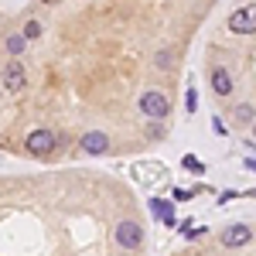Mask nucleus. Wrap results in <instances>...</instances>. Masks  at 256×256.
Returning <instances> with one entry per match:
<instances>
[{"label": "nucleus", "mask_w": 256, "mask_h": 256, "mask_svg": "<svg viewBox=\"0 0 256 256\" xmlns=\"http://www.w3.org/2000/svg\"><path fill=\"white\" fill-rule=\"evenodd\" d=\"M229 31L232 34H256V4H246L229 14Z\"/></svg>", "instance_id": "1"}, {"label": "nucleus", "mask_w": 256, "mask_h": 256, "mask_svg": "<svg viewBox=\"0 0 256 256\" xmlns=\"http://www.w3.org/2000/svg\"><path fill=\"white\" fill-rule=\"evenodd\" d=\"M140 113L150 116V120H164L171 113V102H168L164 92H144V96H140Z\"/></svg>", "instance_id": "2"}, {"label": "nucleus", "mask_w": 256, "mask_h": 256, "mask_svg": "<svg viewBox=\"0 0 256 256\" xmlns=\"http://www.w3.org/2000/svg\"><path fill=\"white\" fill-rule=\"evenodd\" d=\"M28 150H31L34 158L52 154V150H55V134H52V130H31V134H28Z\"/></svg>", "instance_id": "3"}, {"label": "nucleus", "mask_w": 256, "mask_h": 256, "mask_svg": "<svg viewBox=\"0 0 256 256\" xmlns=\"http://www.w3.org/2000/svg\"><path fill=\"white\" fill-rule=\"evenodd\" d=\"M113 239H116L123 250H137L140 239H144V229H140L137 222H120L116 232H113Z\"/></svg>", "instance_id": "4"}, {"label": "nucleus", "mask_w": 256, "mask_h": 256, "mask_svg": "<svg viewBox=\"0 0 256 256\" xmlns=\"http://www.w3.org/2000/svg\"><path fill=\"white\" fill-rule=\"evenodd\" d=\"M250 239H253V229H250V226H242V222L229 226V229H222V246H229V250H239V246H246Z\"/></svg>", "instance_id": "5"}, {"label": "nucleus", "mask_w": 256, "mask_h": 256, "mask_svg": "<svg viewBox=\"0 0 256 256\" xmlns=\"http://www.w3.org/2000/svg\"><path fill=\"white\" fill-rule=\"evenodd\" d=\"M82 150L86 154H106L110 150V137L102 130H86L82 134Z\"/></svg>", "instance_id": "6"}, {"label": "nucleus", "mask_w": 256, "mask_h": 256, "mask_svg": "<svg viewBox=\"0 0 256 256\" xmlns=\"http://www.w3.org/2000/svg\"><path fill=\"white\" fill-rule=\"evenodd\" d=\"M24 76H28L24 65H20V62H10V65L4 68V86H7L10 92H18V89H24Z\"/></svg>", "instance_id": "7"}, {"label": "nucleus", "mask_w": 256, "mask_h": 256, "mask_svg": "<svg viewBox=\"0 0 256 256\" xmlns=\"http://www.w3.org/2000/svg\"><path fill=\"white\" fill-rule=\"evenodd\" d=\"M212 89H216V96H229L232 92V76L226 68H216L212 72Z\"/></svg>", "instance_id": "8"}, {"label": "nucleus", "mask_w": 256, "mask_h": 256, "mask_svg": "<svg viewBox=\"0 0 256 256\" xmlns=\"http://www.w3.org/2000/svg\"><path fill=\"white\" fill-rule=\"evenodd\" d=\"M150 212L164 222V226H174V208L168 205V202H160V198H150Z\"/></svg>", "instance_id": "9"}, {"label": "nucleus", "mask_w": 256, "mask_h": 256, "mask_svg": "<svg viewBox=\"0 0 256 256\" xmlns=\"http://www.w3.org/2000/svg\"><path fill=\"white\" fill-rule=\"evenodd\" d=\"M4 48H7L10 55H24V52H28V38H24V34H10V38L4 41Z\"/></svg>", "instance_id": "10"}, {"label": "nucleus", "mask_w": 256, "mask_h": 256, "mask_svg": "<svg viewBox=\"0 0 256 256\" xmlns=\"http://www.w3.org/2000/svg\"><path fill=\"white\" fill-rule=\"evenodd\" d=\"M134 174H137V178H144V181H158V178L164 174V168H160V164H150V168H137Z\"/></svg>", "instance_id": "11"}, {"label": "nucleus", "mask_w": 256, "mask_h": 256, "mask_svg": "<svg viewBox=\"0 0 256 256\" xmlns=\"http://www.w3.org/2000/svg\"><path fill=\"white\" fill-rule=\"evenodd\" d=\"M236 120H239V123H253V120H256V110H253V106H239V110H236Z\"/></svg>", "instance_id": "12"}, {"label": "nucleus", "mask_w": 256, "mask_h": 256, "mask_svg": "<svg viewBox=\"0 0 256 256\" xmlns=\"http://www.w3.org/2000/svg\"><path fill=\"white\" fill-rule=\"evenodd\" d=\"M38 34H41V24L38 20H28V24H24V38L31 41V38H38Z\"/></svg>", "instance_id": "13"}, {"label": "nucleus", "mask_w": 256, "mask_h": 256, "mask_svg": "<svg viewBox=\"0 0 256 256\" xmlns=\"http://www.w3.org/2000/svg\"><path fill=\"white\" fill-rule=\"evenodd\" d=\"M184 106H188V113H195V110H198V92H195V86L188 89V96H184Z\"/></svg>", "instance_id": "14"}, {"label": "nucleus", "mask_w": 256, "mask_h": 256, "mask_svg": "<svg viewBox=\"0 0 256 256\" xmlns=\"http://www.w3.org/2000/svg\"><path fill=\"white\" fill-rule=\"evenodd\" d=\"M184 168H188V171H195V174H202V171H205V164H202V160H195L192 154L184 158Z\"/></svg>", "instance_id": "15"}, {"label": "nucleus", "mask_w": 256, "mask_h": 256, "mask_svg": "<svg viewBox=\"0 0 256 256\" xmlns=\"http://www.w3.org/2000/svg\"><path fill=\"white\" fill-rule=\"evenodd\" d=\"M212 130H216L218 137H226V134H229V130H226V123H222L218 116H212Z\"/></svg>", "instance_id": "16"}, {"label": "nucleus", "mask_w": 256, "mask_h": 256, "mask_svg": "<svg viewBox=\"0 0 256 256\" xmlns=\"http://www.w3.org/2000/svg\"><path fill=\"white\" fill-rule=\"evenodd\" d=\"M158 68H168V65H171V55H168V52H158Z\"/></svg>", "instance_id": "17"}, {"label": "nucleus", "mask_w": 256, "mask_h": 256, "mask_svg": "<svg viewBox=\"0 0 256 256\" xmlns=\"http://www.w3.org/2000/svg\"><path fill=\"white\" fill-rule=\"evenodd\" d=\"M246 171H256V160H250V158H246Z\"/></svg>", "instance_id": "18"}, {"label": "nucleus", "mask_w": 256, "mask_h": 256, "mask_svg": "<svg viewBox=\"0 0 256 256\" xmlns=\"http://www.w3.org/2000/svg\"><path fill=\"white\" fill-rule=\"evenodd\" d=\"M44 4H58V0H44Z\"/></svg>", "instance_id": "19"}]
</instances>
